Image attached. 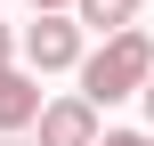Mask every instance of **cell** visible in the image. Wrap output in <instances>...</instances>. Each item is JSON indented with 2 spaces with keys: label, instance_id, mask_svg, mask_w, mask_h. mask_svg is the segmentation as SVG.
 <instances>
[{
  "label": "cell",
  "instance_id": "8fae6325",
  "mask_svg": "<svg viewBox=\"0 0 154 146\" xmlns=\"http://www.w3.org/2000/svg\"><path fill=\"white\" fill-rule=\"evenodd\" d=\"M146 49H154V33H146Z\"/></svg>",
  "mask_w": 154,
  "mask_h": 146
},
{
  "label": "cell",
  "instance_id": "ba28073f",
  "mask_svg": "<svg viewBox=\"0 0 154 146\" xmlns=\"http://www.w3.org/2000/svg\"><path fill=\"white\" fill-rule=\"evenodd\" d=\"M0 57H16V33H8V24H0Z\"/></svg>",
  "mask_w": 154,
  "mask_h": 146
},
{
  "label": "cell",
  "instance_id": "52a82bcc",
  "mask_svg": "<svg viewBox=\"0 0 154 146\" xmlns=\"http://www.w3.org/2000/svg\"><path fill=\"white\" fill-rule=\"evenodd\" d=\"M138 106H146V130H154V73L138 81Z\"/></svg>",
  "mask_w": 154,
  "mask_h": 146
},
{
  "label": "cell",
  "instance_id": "9c48e42d",
  "mask_svg": "<svg viewBox=\"0 0 154 146\" xmlns=\"http://www.w3.org/2000/svg\"><path fill=\"white\" fill-rule=\"evenodd\" d=\"M0 146H32V138H24V130H8V138H0Z\"/></svg>",
  "mask_w": 154,
  "mask_h": 146
},
{
  "label": "cell",
  "instance_id": "6da1fadb",
  "mask_svg": "<svg viewBox=\"0 0 154 146\" xmlns=\"http://www.w3.org/2000/svg\"><path fill=\"white\" fill-rule=\"evenodd\" d=\"M81 98L106 114V106H122V98H138V81L154 73V49L138 24H122V33H97V49H81Z\"/></svg>",
  "mask_w": 154,
  "mask_h": 146
},
{
  "label": "cell",
  "instance_id": "5b68a950",
  "mask_svg": "<svg viewBox=\"0 0 154 146\" xmlns=\"http://www.w3.org/2000/svg\"><path fill=\"white\" fill-rule=\"evenodd\" d=\"M65 8H73L81 33H122V24H138V0H65Z\"/></svg>",
  "mask_w": 154,
  "mask_h": 146
},
{
  "label": "cell",
  "instance_id": "7a4b0ae2",
  "mask_svg": "<svg viewBox=\"0 0 154 146\" xmlns=\"http://www.w3.org/2000/svg\"><path fill=\"white\" fill-rule=\"evenodd\" d=\"M89 49V33L73 24V8H32V24L16 33V65L24 73H73Z\"/></svg>",
  "mask_w": 154,
  "mask_h": 146
},
{
  "label": "cell",
  "instance_id": "3957f363",
  "mask_svg": "<svg viewBox=\"0 0 154 146\" xmlns=\"http://www.w3.org/2000/svg\"><path fill=\"white\" fill-rule=\"evenodd\" d=\"M32 130H41L32 146H97V130H106V122H97V106H89L81 89H65V98H41Z\"/></svg>",
  "mask_w": 154,
  "mask_h": 146
},
{
  "label": "cell",
  "instance_id": "30bf717a",
  "mask_svg": "<svg viewBox=\"0 0 154 146\" xmlns=\"http://www.w3.org/2000/svg\"><path fill=\"white\" fill-rule=\"evenodd\" d=\"M32 8H65V0H32Z\"/></svg>",
  "mask_w": 154,
  "mask_h": 146
},
{
  "label": "cell",
  "instance_id": "277c9868",
  "mask_svg": "<svg viewBox=\"0 0 154 146\" xmlns=\"http://www.w3.org/2000/svg\"><path fill=\"white\" fill-rule=\"evenodd\" d=\"M32 114H41V73H24L16 57H0V138L32 130Z\"/></svg>",
  "mask_w": 154,
  "mask_h": 146
},
{
  "label": "cell",
  "instance_id": "8992f818",
  "mask_svg": "<svg viewBox=\"0 0 154 146\" xmlns=\"http://www.w3.org/2000/svg\"><path fill=\"white\" fill-rule=\"evenodd\" d=\"M97 146H154V130H97Z\"/></svg>",
  "mask_w": 154,
  "mask_h": 146
}]
</instances>
